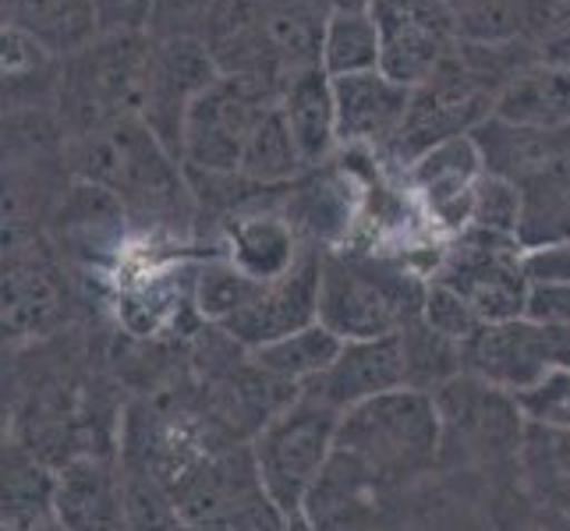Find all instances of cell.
<instances>
[{
  "label": "cell",
  "instance_id": "6da1fadb",
  "mask_svg": "<svg viewBox=\"0 0 570 531\" xmlns=\"http://www.w3.org/2000/svg\"><path fill=\"white\" fill-rule=\"evenodd\" d=\"M78 181L107 191L128 220L146 230H185L191 224L188 170L142 117H128L71 142Z\"/></svg>",
  "mask_w": 570,
  "mask_h": 531
},
{
  "label": "cell",
  "instance_id": "7a4b0ae2",
  "mask_svg": "<svg viewBox=\"0 0 570 531\" xmlns=\"http://www.w3.org/2000/svg\"><path fill=\"white\" fill-rule=\"evenodd\" d=\"M333 454L376 493L429 475L443 454L436 397L422 390H397L344 411Z\"/></svg>",
  "mask_w": 570,
  "mask_h": 531
},
{
  "label": "cell",
  "instance_id": "3957f363",
  "mask_svg": "<svg viewBox=\"0 0 570 531\" xmlns=\"http://www.w3.org/2000/svg\"><path fill=\"white\" fill-rule=\"evenodd\" d=\"M425 287L411 273L368 255L323 252L320 323L347 341H380L422 319Z\"/></svg>",
  "mask_w": 570,
  "mask_h": 531
},
{
  "label": "cell",
  "instance_id": "277c9868",
  "mask_svg": "<svg viewBox=\"0 0 570 531\" xmlns=\"http://www.w3.org/2000/svg\"><path fill=\"white\" fill-rule=\"evenodd\" d=\"M149 43V32H104L86 50L65 57L57 78V107L71 142L139 117Z\"/></svg>",
  "mask_w": 570,
  "mask_h": 531
},
{
  "label": "cell",
  "instance_id": "5b68a950",
  "mask_svg": "<svg viewBox=\"0 0 570 531\" xmlns=\"http://www.w3.org/2000/svg\"><path fill=\"white\" fill-rule=\"evenodd\" d=\"M341 419V411L330 407L312 390H298L284 407L273 411L255 436V475L273 503H281L291 518L305 514V500L326 475L333 450H337Z\"/></svg>",
  "mask_w": 570,
  "mask_h": 531
},
{
  "label": "cell",
  "instance_id": "8992f818",
  "mask_svg": "<svg viewBox=\"0 0 570 531\" xmlns=\"http://www.w3.org/2000/svg\"><path fill=\"white\" fill-rule=\"evenodd\" d=\"M281 86L245 75H220L195 96L181 131V164L188 174L238 177L245 149L263 117L281 104Z\"/></svg>",
  "mask_w": 570,
  "mask_h": 531
},
{
  "label": "cell",
  "instance_id": "52a82bcc",
  "mask_svg": "<svg viewBox=\"0 0 570 531\" xmlns=\"http://www.w3.org/2000/svg\"><path fill=\"white\" fill-rule=\"evenodd\" d=\"M432 284H443L475 308L482 323H510L528 316L532 281L524 269V245L507 234L464 227L443 248Z\"/></svg>",
  "mask_w": 570,
  "mask_h": 531
},
{
  "label": "cell",
  "instance_id": "ba28073f",
  "mask_svg": "<svg viewBox=\"0 0 570 531\" xmlns=\"http://www.w3.org/2000/svg\"><path fill=\"white\" fill-rule=\"evenodd\" d=\"M216 78H220V68H216L213 53L199 39H153L149 43L139 117L178 160H181V131H185L188 107Z\"/></svg>",
  "mask_w": 570,
  "mask_h": 531
},
{
  "label": "cell",
  "instance_id": "9c48e42d",
  "mask_svg": "<svg viewBox=\"0 0 570 531\" xmlns=\"http://www.w3.org/2000/svg\"><path fill=\"white\" fill-rule=\"evenodd\" d=\"M440 422H443V450L464 446L468 458H489L503 450H521L524 440V419L518 401L503 390H493L475 376H458L443 383L436 393Z\"/></svg>",
  "mask_w": 570,
  "mask_h": 531
},
{
  "label": "cell",
  "instance_id": "30bf717a",
  "mask_svg": "<svg viewBox=\"0 0 570 531\" xmlns=\"http://www.w3.org/2000/svg\"><path fill=\"white\" fill-rule=\"evenodd\" d=\"M383 29V61L393 82L419 89L450 53V8L446 0H376Z\"/></svg>",
  "mask_w": 570,
  "mask_h": 531
},
{
  "label": "cell",
  "instance_id": "8fae6325",
  "mask_svg": "<svg viewBox=\"0 0 570 531\" xmlns=\"http://www.w3.org/2000/svg\"><path fill=\"white\" fill-rule=\"evenodd\" d=\"M553 358V333L535 319H510V323H485L475 337L464 344V372L493 390L518 397L528 386H535Z\"/></svg>",
  "mask_w": 570,
  "mask_h": 531
},
{
  "label": "cell",
  "instance_id": "7c38bea8",
  "mask_svg": "<svg viewBox=\"0 0 570 531\" xmlns=\"http://www.w3.org/2000/svg\"><path fill=\"white\" fill-rule=\"evenodd\" d=\"M320 273H323V252L308 248L305 259L287 277L255 287L248 305L220 330L230 333L248 351H255L287 337L294 330L320 323Z\"/></svg>",
  "mask_w": 570,
  "mask_h": 531
},
{
  "label": "cell",
  "instance_id": "4fadbf2b",
  "mask_svg": "<svg viewBox=\"0 0 570 531\" xmlns=\"http://www.w3.org/2000/svg\"><path fill=\"white\" fill-rule=\"evenodd\" d=\"M411 96L386 71H358L333 78V104H337V139L344 149H390L401 135Z\"/></svg>",
  "mask_w": 570,
  "mask_h": 531
},
{
  "label": "cell",
  "instance_id": "5bb4252c",
  "mask_svg": "<svg viewBox=\"0 0 570 531\" xmlns=\"http://www.w3.org/2000/svg\"><path fill=\"white\" fill-rule=\"evenodd\" d=\"M305 390L323 397L330 407H337L341 415L365 401L383 397V393L411 390L404 337L393 333V337H380V341H347L337 354V362Z\"/></svg>",
  "mask_w": 570,
  "mask_h": 531
},
{
  "label": "cell",
  "instance_id": "9a60e30c",
  "mask_svg": "<svg viewBox=\"0 0 570 531\" xmlns=\"http://www.w3.org/2000/svg\"><path fill=\"white\" fill-rule=\"evenodd\" d=\"M482 177H485V164L471 135H461V139H450L436 149H429L407 167V181L425 203L429 216L454 234L471 227V209H475Z\"/></svg>",
  "mask_w": 570,
  "mask_h": 531
},
{
  "label": "cell",
  "instance_id": "2e32d148",
  "mask_svg": "<svg viewBox=\"0 0 570 531\" xmlns=\"http://www.w3.org/2000/svg\"><path fill=\"white\" fill-rule=\"evenodd\" d=\"M298 227L287 213H238L227 224V263H234L248 281L273 284L305 259Z\"/></svg>",
  "mask_w": 570,
  "mask_h": 531
},
{
  "label": "cell",
  "instance_id": "e0dca14e",
  "mask_svg": "<svg viewBox=\"0 0 570 531\" xmlns=\"http://www.w3.org/2000/svg\"><path fill=\"white\" fill-rule=\"evenodd\" d=\"M125 496L110 468L82 458L57 471L53 524L65 531H121Z\"/></svg>",
  "mask_w": 570,
  "mask_h": 531
},
{
  "label": "cell",
  "instance_id": "ac0fdd59",
  "mask_svg": "<svg viewBox=\"0 0 570 531\" xmlns=\"http://www.w3.org/2000/svg\"><path fill=\"white\" fill-rule=\"evenodd\" d=\"M281 114L294 146L302 153L305 170L330 160V153L341 146L337 139V104H333V78L326 68H305L291 75L281 92Z\"/></svg>",
  "mask_w": 570,
  "mask_h": 531
},
{
  "label": "cell",
  "instance_id": "d6986e66",
  "mask_svg": "<svg viewBox=\"0 0 570 531\" xmlns=\"http://www.w3.org/2000/svg\"><path fill=\"white\" fill-rule=\"evenodd\" d=\"M4 26L26 32L61 61L104 36L100 0H4Z\"/></svg>",
  "mask_w": 570,
  "mask_h": 531
},
{
  "label": "cell",
  "instance_id": "ffe728a7",
  "mask_svg": "<svg viewBox=\"0 0 570 531\" xmlns=\"http://www.w3.org/2000/svg\"><path fill=\"white\" fill-rule=\"evenodd\" d=\"M493 117L532 131H567L570 128V65H532L510 75L500 89Z\"/></svg>",
  "mask_w": 570,
  "mask_h": 531
},
{
  "label": "cell",
  "instance_id": "44dd1931",
  "mask_svg": "<svg viewBox=\"0 0 570 531\" xmlns=\"http://www.w3.org/2000/svg\"><path fill=\"white\" fill-rule=\"evenodd\" d=\"M65 291L57 284L53 269L32 255L11 252L4 266V337L8 341H32L61 319Z\"/></svg>",
  "mask_w": 570,
  "mask_h": 531
},
{
  "label": "cell",
  "instance_id": "7402d4cb",
  "mask_svg": "<svg viewBox=\"0 0 570 531\" xmlns=\"http://www.w3.org/2000/svg\"><path fill=\"white\" fill-rule=\"evenodd\" d=\"M485 174L503 177L510 185L528 181L532 174H539L549 160H557L563 149H570V128L567 131H532V128H514L489 117L475 131H471Z\"/></svg>",
  "mask_w": 570,
  "mask_h": 531
},
{
  "label": "cell",
  "instance_id": "603a6c76",
  "mask_svg": "<svg viewBox=\"0 0 570 531\" xmlns=\"http://www.w3.org/2000/svg\"><path fill=\"white\" fill-rule=\"evenodd\" d=\"M521 224L518 242L524 252L570 242V149L549 160L539 174L518 185Z\"/></svg>",
  "mask_w": 570,
  "mask_h": 531
},
{
  "label": "cell",
  "instance_id": "cb8c5ba5",
  "mask_svg": "<svg viewBox=\"0 0 570 531\" xmlns=\"http://www.w3.org/2000/svg\"><path fill=\"white\" fill-rule=\"evenodd\" d=\"M344 341L337 333H330L323 323H312L305 330H294L287 337L263 344L252 351L255 368L273 383H287L291 390H305L316 383L323 372L337 362Z\"/></svg>",
  "mask_w": 570,
  "mask_h": 531
},
{
  "label": "cell",
  "instance_id": "d4e9b609",
  "mask_svg": "<svg viewBox=\"0 0 570 531\" xmlns=\"http://www.w3.org/2000/svg\"><path fill=\"white\" fill-rule=\"evenodd\" d=\"M518 461L528 489L549 514H570V432L524 425Z\"/></svg>",
  "mask_w": 570,
  "mask_h": 531
},
{
  "label": "cell",
  "instance_id": "484cf974",
  "mask_svg": "<svg viewBox=\"0 0 570 531\" xmlns=\"http://www.w3.org/2000/svg\"><path fill=\"white\" fill-rule=\"evenodd\" d=\"M53 482L32 458L4 454V528L11 531H39L53 524Z\"/></svg>",
  "mask_w": 570,
  "mask_h": 531
},
{
  "label": "cell",
  "instance_id": "4316f807",
  "mask_svg": "<svg viewBox=\"0 0 570 531\" xmlns=\"http://www.w3.org/2000/svg\"><path fill=\"white\" fill-rule=\"evenodd\" d=\"M383 61V29L372 11L330 14L323 36V68L330 78L376 71Z\"/></svg>",
  "mask_w": 570,
  "mask_h": 531
},
{
  "label": "cell",
  "instance_id": "83f0119b",
  "mask_svg": "<svg viewBox=\"0 0 570 531\" xmlns=\"http://www.w3.org/2000/svg\"><path fill=\"white\" fill-rule=\"evenodd\" d=\"M298 174H305L302 153L291 139L281 107H273L252 135L238 177L255 188H281V185H291Z\"/></svg>",
  "mask_w": 570,
  "mask_h": 531
},
{
  "label": "cell",
  "instance_id": "f1b7e54d",
  "mask_svg": "<svg viewBox=\"0 0 570 531\" xmlns=\"http://www.w3.org/2000/svg\"><path fill=\"white\" fill-rule=\"evenodd\" d=\"M255 287L259 284L248 281L234 263H227V259L206 263L199 269V277H195V305H199V312L209 323L227 326L248 305Z\"/></svg>",
  "mask_w": 570,
  "mask_h": 531
},
{
  "label": "cell",
  "instance_id": "f546056e",
  "mask_svg": "<svg viewBox=\"0 0 570 531\" xmlns=\"http://www.w3.org/2000/svg\"><path fill=\"white\" fill-rule=\"evenodd\" d=\"M514 401H518L524 425L570 432V368L563 365L549 368L535 386L518 393Z\"/></svg>",
  "mask_w": 570,
  "mask_h": 531
},
{
  "label": "cell",
  "instance_id": "4dcf8cb0",
  "mask_svg": "<svg viewBox=\"0 0 570 531\" xmlns=\"http://www.w3.org/2000/svg\"><path fill=\"white\" fill-rule=\"evenodd\" d=\"M422 323H425L432 333H440L443 341L458 344V347H464V344L485 326V323L475 316V308H471V305L461 298V294H454V291L443 287V284H432V281H429V287H425Z\"/></svg>",
  "mask_w": 570,
  "mask_h": 531
},
{
  "label": "cell",
  "instance_id": "1f68e13d",
  "mask_svg": "<svg viewBox=\"0 0 570 531\" xmlns=\"http://www.w3.org/2000/svg\"><path fill=\"white\" fill-rule=\"evenodd\" d=\"M518 224H521V191H518V185L503 181V177L485 174L482 185H479V195H475V209H471V227L518 238Z\"/></svg>",
  "mask_w": 570,
  "mask_h": 531
},
{
  "label": "cell",
  "instance_id": "d6a6232c",
  "mask_svg": "<svg viewBox=\"0 0 570 531\" xmlns=\"http://www.w3.org/2000/svg\"><path fill=\"white\" fill-rule=\"evenodd\" d=\"M220 528H227V531H302L305 518H291L281 503H273L263 482L255 479L245 493L234 500L230 514Z\"/></svg>",
  "mask_w": 570,
  "mask_h": 531
},
{
  "label": "cell",
  "instance_id": "836d02e7",
  "mask_svg": "<svg viewBox=\"0 0 570 531\" xmlns=\"http://www.w3.org/2000/svg\"><path fill=\"white\" fill-rule=\"evenodd\" d=\"M528 319L570 330V284H535L528 298Z\"/></svg>",
  "mask_w": 570,
  "mask_h": 531
},
{
  "label": "cell",
  "instance_id": "e575fe53",
  "mask_svg": "<svg viewBox=\"0 0 570 531\" xmlns=\"http://www.w3.org/2000/svg\"><path fill=\"white\" fill-rule=\"evenodd\" d=\"M524 269H528L532 287L535 284H570V242L524 252Z\"/></svg>",
  "mask_w": 570,
  "mask_h": 531
},
{
  "label": "cell",
  "instance_id": "d590c367",
  "mask_svg": "<svg viewBox=\"0 0 570 531\" xmlns=\"http://www.w3.org/2000/svg\"><path fill=\"white\" fill-rule=\"evenodd\" d=\"M320 8L326 14H358L376 8V0H320Z\"/></svg>",
  "mask_w": 570,
  "mask_h": 531
},
{
  "label": "cell",
  "instance_id": "8d00e7d4",
  "mask_svg": "<svg viewBox=\"0 0 570 531\" xmlns=\"http://www.w3.org/2000/svg\"><path fill=\"white\" fill-rule=\"evenodd\" d=\"M549 333H553V358H557V365L570 368V330L549 326Z\"/></svg>",
  "mask_w": 570,
  "mask_h": 531
},
{
  "label": "cell",
  "instance_id": "74e56055",
  "mask_svg": "<svg viewBox=\"0 0 570 531\" xmlns=\"http://www.w3.org/2000/svg\"><path fill=\"white\" fill-rule=\"evenodd\" d=\"M542 531H570V514H549V510H546Z\"/></svg>",
  "mask_w": 570,
  "mask_h": 531
},
{
  "label": "cell",
  "instance_id": "f35d334b",
  "mask_svg": "<svg viewBox=\"0 0 570 531\" xmlns=\"http://www.w3.org/2000/svg\"><path fill=\"white\" fill-rule=\"evenodd\" d=\"M549 61H557V65H570V36L563 39V43H557V50H553V57Z\"/></svg>",
  "mask_w": 570,
  "mask_h": 531
},
{
  "label": "cell",
  "instance_id": "ab89813d",
  "mask_svg": "<svg viewBox=\"0 0 570 531\" xmlns=\"http://www.w3.org/2000/svg\"><path fill=\"white\" fill-rule=\"evenodd\" d=\"M170 531H203V528H191V524H174Z\"/></svg>",
  "mask_w": 570,
  "mask_h": 531
},
{
  "label": "cell",
  "instance_id": "60d3db41",
  "mask_svg": "<svg viewBox=\"0 0 570 531\" xmlns=\"http://www.w3.org/2000/svg\"><path fill=\"white\" fill-rule=\"evenodd\" d=\"M39 531H65V528H57V524H47V528H39Z\"/></svg>",
  "mask_w": 570,
  "mask_h": 531
},
{
  "label": "cell",
  "instance_id": "b9f144b4",
  "mask_svg": "<svg viewBox=\"0 0 570 531\" xmlns=\"http://www.w3.org/2000/svg\"><path fill=\"white\" fill-rule=\"evenodd\" d=\"M203 531H227V528H203Z\"/></svg>",
  "mask_w": 570,
  "mask_h": 531
}]
</instances>
